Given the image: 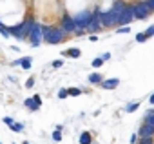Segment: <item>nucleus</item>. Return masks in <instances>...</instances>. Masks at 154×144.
I'll list each match as a JSON object with an SVG mask.
<instances>
[{"instance_id":"obj_34","label":"nucleus","mask_w":154,"mask_h":144,"mask_svg":"<svg viewBox=\"0 0 154 144\" xmlns=\"http://www.w3.org/2000/svg\"><path fill=\"white\" fill-rule=\"evenodd\" d=\"M149 102H150V104H154V93L150 95V99H149Z\"/></svg>"},{"instance_id":"obj_15","label":"nucleus","mask_w":154,"mask_h":144,"mask_svg":"<svg viewBox=\"0 0 154 144\" xmlns=\"http://www.w3.org/2000/svg\"><path fill=\"white\" fill-rule=\"evenodd\" d=\"M145 124H150V126H154V110L145 113Z\"/></svg>"},{"instance_id":"obj_6","label":"nucleus","mask_w":154,"mask_h":144,"mask_svg":"<svg viewBox=\"0 0 154 144\" xmlns=\"http://www.w3.org/2000/svg\"><path fill=\"white\" fill-rule=\"evenodd\" d=\"M150 6L147 4V2H136L134 4V15H136V18H140V20H143V18H147L149 15H150Z\"/></svg>"},{"instance_id":"obj_32","label":"nucleus","mask_w":154,"mask_h":144,"mask_svg":"<svg viewBox=\"0 0 154 144\" xmlns=\"http://www.w3.org/2000/svg\"><path fill=\"white\" fill-rule=\"evenodd\" d=\"M102 58H103V60H109V58H111V53H103Z\"/></svg>"},{"instance_id":"obj_18","label":"nucleus","mask_w":154,"mask_h":144,"mask_svg":"<svg viewBox=\"0 0 154 144\" xmlns=\"http://www.w3.org/2000/svg\"><path fill=\"white\" fill-rule=\"evenodd\" d=\"M0 33H2V35H4L6 38H8V37L11 35V33H9V29H8V28H6V26L2 24V22H0Z\"/></svg>"},{"instance_id":"obj_25","label":"nucleus","mask_w":154,"mask_h":144,"mask_svg":"<svg viewBox=\"0 0 154 144\" xmlns=\"http://www.w3.org/2000/svg\"><path fill=\"white\" fill-rule=\"evenodd\" d=\"M140 144H154V139L152 137H145V139L140 140Z\"/></svg>"},{"instance_id":"obj_14","label":"nucleus","mask_w":154,"mask_h":144,"mask_svg":"<svg viewBox=\"0 0 154 144\" xmlns=\"http://www.w3.org/2000/svg\"><path fill=\"white\" fill-rule=\"evenodd\" d=\"M24 104H26V106H27V108H29L31 111H36V110L40 108V106H38V104H36V102H35L33 99H26V100H24Z\"/></svg>"},{"instance_id":"obj_9","label":"nucleus","mask_w":154,"mask_h":144,"mask_svg":"<svg viewBox=\"0 0 154 144\" xmlns=\"http://www.w3.org/2000/svg\"><path fill=\"white\" fill-rule=\"evenodd\" d=\"M138 135H140L141 139H145V137H154V126H150V124H143V126L140 128Z\"/></svg>"},{"instance_id":"obj_30","label":"nucleus","mask_w":154,"mask_h":144,"mask_svg":"<svg viewBox=\"0 0 154 144\" xmlns=\"http://www.w3.org/2000/svg\"><path fill=\"white\" fill-rule=\"evenodd\" d=\"M62 64H63L62 60H54V62H53V67H62Z\"/></svg>"},{"instance_id":"obj_13","label":"nucleus","mask_w":154,"mask_h":144,"mask_svg":"<svg viewBox=\"0 0 154 144\" xmlns=\"http://www.w3.org/2000/svg\"><path fill=\"white\" fill-rule=\"evenodd\" d=\"M91 142H93V135L89 131H84L80 135V144H91Z\"/></svg>"},{"instance_id":"obj_16","label":"nucleus","mask_w":154,"mask_h":144,"mask_svg":"<svg viewBox=\"0 0 154 144\" xmlns=\"http://www.w3.org/2000/svg\"><path fill=\"white\" fill-rule=\"evenodd\" d=\"M20 66L24 69H29L31 67V57H26V58H20Z\"/></svg>"},{"instance_id":"obj_5","label":"nucleus","mask_w":154,"mask_h":144,"mask_svg":"<svg viewBox=\"0 0 154 144\" xmlns=\"http://www.w3.org/2000/svg\"><path fill=\"white\" fill-rule=\"evenodd\" d=\"M100 22L103 28H111V26H118V18L114 17V13L109 9V11H100Z\"/></svg>"},{"instance_id":"obj_35","label":"nucleus","mask_w":154,"mask_h":144,"mask_svg":"<svg viewBox=\"0 0 154 144\" xmlns=\"http://www.w3.org/2000/svg\"><path fill=\"white\" fill-rule=\"evenodd\" d=\"M24 144H29V142H27V140H26V142H24Z\"/></svg>"},{"instance_id":"obj_11","label":"nucleus","mask_w":154,"mask_h":144,"mask_svg":"<svg viewBox=\"0 0 154 144\" xmlns=\"http://www.w3.org/2000/svg\"><path fill=\"white\" fill-rule=\"evenodd\" d=\"M118 84H120V80H118V79H107V80H103V82H102V88H103V90H114Z\"/></svg>"},{"instance_id":"obj_1","label":"nucleus","mask_w":154,"mask_h":144,"mask_svg":"<svg viewBox=\"0 0 154 144\" xmlns=\"http://www.w3.org/2000/svg\"><path fill=\"white\" fill-rule=\"evenodd\" d=\"M33 26H35V20H33V17H27V18H26L22 24L9 28V33H11V35H15L17 38H26V37H29V35H31V29H33Z\"/></svg>"},{"instance_id":"obj_7","label":"nucleus","mask_w":154,"mask_h":144,"mask_svg":"<svg viewBox=\"0 0 154 144\" xmlns=\"http://www.w3.org/2000/svg\"><path fill=\"white\" fill-rule=\"evenodd\" d=\"M62 29L65 33H76V29H78V26H76L74 18L69 17V15H63V24H62Z\"/></svg>"},{"instance_id":"obj_23","label":"nucleus","mask_w":154,"mask_h":144,"mask_svg":"<svg viewBox=\"0 0 154 144\" xmlns=\"http://www.w3.org/2000/svg\"><path fill=\"white\" fill-rule=\"evenodd\" d=\"M147 40V35L145 33H138L136 35V42H145Z\"/></svg>"},{"instance_id":"obj_10","label":"nucleus","mask_w":154,"mask_h":144,"mask_svg":"<svg viewBox=\"0 0 154 144\" xmlns=\"http://www.w3.org/2000/svg\"><path fill=\"white\" fill-rule=\"evenodd\" d=\"M62 55H63V57H71V58H78V57L82 55V51H80L78 47H69V49L62 51Z\"/></svg>"},{"instance_id":"obj_12","label":"nucleus","mask_w":154,"mask_h":144,"mask_svg":"<svg viewBox=\"0 0 154 144\" xmlns=\"http://www.w3.org/2000/svg\"><path fill=\"white\" fill-rule=\"evenodd\" d=\"M89 82H91V84H102V82H103V77H102L100 73H91V75H89Z\"/></svg>"},{"instance_id":"obj_2","label":"nucleus","mask_w":154,"mask_h":144,"mask_svg":"<svg viewBox=\"0 0 154 144\" xmlns=\"http://www.w3.org/2000/svg\"><path fill=\"white\" fill-rule=\"evenodd\" d=\"M65 37V31L62 28H45L44 26V40L47 44H60Z\"/></svg>"},{"instance_id":"obj_4","label":"nucleus","mask_w":154,"mask_h":144,"mask_svg":"<svg viewBox=\"0 0 154 144\" xmlns=\"http://www.w3.org/2000/svg\"><path fill=\"white\" fill-rule=\"evenodd\" d=\"M93 17H94V13H91V11H82V13H78L74 17V22H76V26H78L80 29H87V26H89V22L93 20Z\"/></svg>"},{"instance_id":"obj_3","label":"nucleus","mask_w":154,"mask_h":144,"mask_svg":"<svg viewBox=\"0 0 154 144\" xmlns=\"http://www.w3.org/2000/svg\"><path fill=\"white\" fill-rule=\"evenodd\" d=\"M29 40H31V46L33 47H38L44 40V26H38L35 24L33 29H31V35H29Z\"/></svg>"},{"instance_id":"obj_8","label":"nucleus","mask_w":154,"mask_h":144,"mask_svg":"<svg viewBox=\"0 0 154 144\" xmlns=\"http://www.w3.org/2000/svg\"><path fill=\"white\" fill-rule=\"evenodd\" d=\"M134 18H136V15H134V6H127L125 11H123V15H122V18H120V26H127V24L132 22Z\"/></svg>"},{"instance_id":"obj_33","label":"nucleus","mask_w":154,"mask_h":144,"mask_svg":"<svg viewBox=\"0 0 154 144\" xmlns=\"http://www.w3.org/2000/svg\"><path fill=\"white\" fill-rule=\"evenodd\" d=\"M147 4H149V6H150V9L154 11V0H147Z\"/></svg>"},{"instance_id":"obj_19","label":"nucleus","mask_w":154,"mask_h":144,"mask_svg":"<svg viewBox=\"0 0 154 144\" xmlns=\"http://www.w3.org/2000/svg\"><path fill=\"white\" fill-rule=\"evenodd\" d=\"M103 62H105V60H103L102 57H98V58H94V60H93V67H100Z\"/></svg>"},{"instance_id":"obj_21","label":"nucleus","mask_w":154,"mask_h":144,"mask_svg":"<svg viewBox=\"0 0 154 144\" xmlns=\"http://www.w3.org/2000/svg\"><path fill=\"white\" fill-rule=\"evenodd\" d=\"M145 35H147V38H150V37H154V24L152 26H149V29L147 31H143Z\"/></svg>"},{"instance_id":"obj_17","label":"nucleus","mask_w":154,"mask_h":144,"mask_svg":"<svg viewBox=\"0 0 154 144\" xmlns=\"http://www.w3.org/2000/svg\"><path fill=\"white\" fill-rule=\"evenodd\" d=\"M13 131H17V133H20V131H24V124H20V122H13L11 126H9Z\"/></svg>"},{"instance_id":"obj_29","label":"nucleus","mask_w":154,"mask_h":144,"mask_svg":"<svg viewBox=\"0 0 154 144\" xmlns=\"http://www.w3.org/2000/svg\"><path fill=\"white\" fill-rule=\"evenodd\" d=\"M131 28H118V33H129Z\"/></svg>"},{"instance_id":"obj_20","label":"nucleus","mask_w":154,"mask_h":144,"mask_svg":"<svg viewBox=\"0 0 154 144\" xmlns=\"http://www.w3.org/2000/svg\"><path fill=\"white\" fill-rule=\"evenodd\" d=\"M53 139H54L56 142H60V140H62V131H60V129H54V131H53Z\"/></svg>"},{"instance_id":"obj_27","label":"nucleus","mask_w":154,"mask_h":144,"mask_svg":"<svg viewBox=\"0 0 154 144\" xmlns=\"http://www.w3.org/2000/svg\"><path fill=\"white\" fill-rule=\"evenodd\" d=\"M33 86H35V77H29L26 82V88H33Z\"/></svg>"},{"instance_id":"obj_22","label":"nucleus","mask_w":154,"mask_h":144,"mask_svg":"<svg viewBox=\"0 0 154 144\" xmlns=\"http://www.w3.org/2000/svg\"><path fill=\"white\" fill-rule=\"evenodd\" d=\"M80 93H82V91H80L78 88H71V90H69V95H71V97H78Z\"/></svg>"},{"instance_id":"obj_24","label":"nucleus","mask_w":154,"mask_h":144,"mask_svg":"<svg viewBox=\"0 0 154 144\" xmlns=\"http://www.w3.org/2000/svg\"><path fill=\"white\" fill-rule=\"evenodd\" d=\"M67 95H69V90H65V88H62V90L58 91V97H60V99H65Z\"/></svg>"},{"instance_id":"obj_28","label":"nucleus","mask_w":154,"mask_h":144,"mask_svg":"<svg viewBox=\"0 0 154 144\" xmlns=\"http://www.w3.org/2000/svg\"><path fill=\"white\" fill-rule=\"evenodd\" d=\"M33 100H35L38 106H42V99H40V95H35V97H33Z\"/></svg>"},{"instance_id":"obj_31","label":"nucleus","mask_w":154,"mask_h":144,"mask_svg":"<svg viewBox=\"0 0 154 144\" xmlns=\"http://www.w3.org/2000/svg\"><path fill=\"white\" fill-rule=\"evenodd\" d=\"M4 122H6L8 126H11V124H13L15 120H13V119H9V117H4Z\"/></svg>"},{"instance_id":"obj_26","label":"nucleus","mask_w":154,"mask_h":144,"mask_svg":"<svg viewBox=\"0 0 154 144\" xmlns=\"http://www.w3.org/2000/svg\"><path fill=\"white\" fill-rule=\"evenodd\" d=\"M138 108H140V104H138V102H134V104H129L125 110H127V111H134V110H138Z\"/></svg>"}]
</instances>
